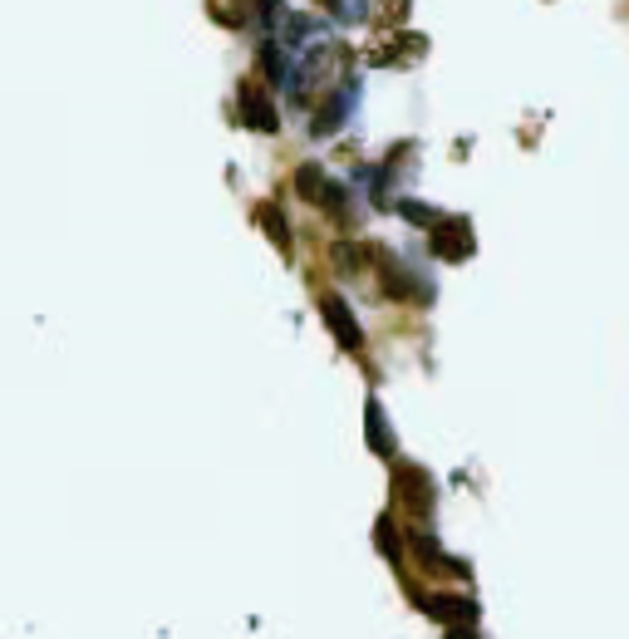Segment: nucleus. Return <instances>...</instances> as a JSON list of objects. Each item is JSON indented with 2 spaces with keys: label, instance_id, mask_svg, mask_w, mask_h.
I'll return each instance as SVG.
<instances>
[{
  "label": "nucleus",
  "instance_id": "nucleus-2",
  "mask_svg": "<svg viewBox=\"0 0 629 639\" xmlns=\"http://www.w3.org/2000/svg\"><path fill=\"white\" fill-rule=\"evenodd\" d=\"M433 241H438V256H467V251H472V246H467V227H443V232L433 236Z\"/></svg>",
  "mask_w": 629,
  "mask_h": 639
},
{
  "label": "nucleus",
  "instance_id": "nucleus-1",
  "mask_svg": "<svg viewBox=\"0 0 629 639\" xmlns=\"http://www.w3.org/2000/svg\"><path fill=\"white\" fill-rule=\"evenodd\" d=\"M320 310H325V320H330V330L340 335L344 345H349V349H359V330L349 325V315H344V305H340V300H335V295H325V300H320Z\"/></svg>",
  "mask_w": 629,
  "mask_h": 639
}]
</instances>
